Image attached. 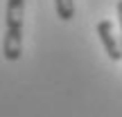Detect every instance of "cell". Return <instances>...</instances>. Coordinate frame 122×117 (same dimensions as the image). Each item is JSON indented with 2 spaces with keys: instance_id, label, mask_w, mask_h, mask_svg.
<instances>
[{
  "instance_id": "obj_1",
  "label": "cell",
  "mask_w": 122,
  "mask_h": 117,
  "mask_svg": "<svg viewBox=\"0 0 122 117\" xmlns=\"http://www.w3.org/2000/svg\"><path fill=\"white\" fill-rule=\"evenodd\" d=\"M23 25H25V0H7L2 38V56L7 61H18L23 56Z\"/></svg>"
},
{
  "instance_id": "obj_2",
  "label": "cell",
  "mask_w": 122,
  "mask_h": 117,
  "mask_svg": "<svg viewBox=\"0 0 122 117\" xmlns=\"http://www.w3.org/2000/svg\"><path fill=\"white\" fill-rule=\"evenodd\" d=\"M97 36H100L102 47L109 54V59L111 61H122V45H120V38L115 36L113 23L111 20H100L97 23Z\"/></svg>"
},
{
  "instance_id": "obj_3",
  "label": "cell",
  "mask_w": 122,
  "mask_h": 117,
  "mask_svg": "<svg viewBox=\"0 0 122 117\" xmlns=\"http://www.w3.org/2000/svg\"><path fill=\"white\" fill-rule=\"evenodd\" d=\"M54 9H57L59 20L63 23L75 18V0H54Z\"/></svg>"
},
{
  "instance_id": "obj_4",
  "label": "cell",
  "mask_w": 122,
  "mask_h": 117,
  "mask_svg": "<svg viewBox=\"0 0 122 117\" xmlns=\"http://www.w3.org/2000/svg\"><path fill=\"white\" fill-rule=\"evenodd\" d=\"M115 9H118V23H120V36H118V38H120V45H122V0L118 2Z\"/></svg>"
}]
</instances>
